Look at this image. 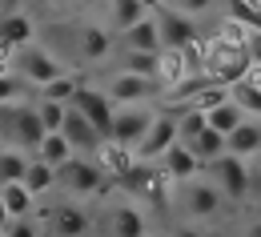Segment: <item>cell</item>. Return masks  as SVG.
I'll return each instance as SVG.
<instances>
[{
	"label": "cell",
	"instance_id": "obj_2",
	"mask_svg": "<svg viewBox=\"0 0 261 237\" xmlns=\"http://www.w3.org/2000/svg\"><path fill=\"white\" fill-rule=\"evenodd\" d=\"M0 137L12 145V149H20V153H33L40 149V141H44V125H40V117H36V104H12V109H0Z\"/></svg>",
	"mask_w": 261,
	"mask_h": 237
},
{
	"label": "cell",
	"instance_id": "obj_20",
	"mask_svg": "<svg viewBox=\"0 0 261 237\" xmlns=\"http://www.w3.org/2000/svg\"><path fill=\"white\" fill-rule=\"evenodd\" d=\"M93 161H97V169L105 173L109 181H121V177H125V173H129L133 165H137V153H133V149H125V145H117V141H109V137H105V141H100V149H97V153H93Z\"/></svg>",
	"mask_w": 261,
	"mask_h": 237
},
{
	"label": "cell",
	"instance_id": "obj_36",
	"mask_svg": "<svg viewBox=\"0 0 261 237\" xmlns=\"http://www.w3.org/2000/svg\"><path fill=\"white\" fill-rule=\"evenodd\" d=\"M169 237H209V233H205L201 225H193V221H185V225H177V229H173Z\"/></svg>",
	"mask_w": 261,
	"mask_h": 237
},
{
	"label": "cell",
	"instance_id": "obj_7",
	"mask_svg": "<svg viewBox=\"0 0 261 237\" xmlns=\"http://www.w3.org/2000/svg\"><path fill=\"white\" fill-rule=\"evenodd\" d=\"M173 145H181V113H177V109H173V113L165 109V113H157V121L149 125L145 141L137 145V161H141V165H157Z\"/></svg>",
	"mask_w": 261,
	"mask_h": 237
},
{
	"label": "cell",
	"instance_id": "obj_4",
	"mask_svg": "<svg viewBox=\"0 0 261 237\" xmlns=\"http://www.w3.org/2000/svg\"><path fill=\"white\" fill-rule=\"evenodd\" d=\"M100 237H149V217L125 193L109 197L100 209Z\"/></svg>",
	"mask_w": 261,
	"mask_h": 237
},
{
	"label": "cell",
	"instance_id": "obj_37",
	"mask_svg": "<svg viewBox=\"0 0 261 237\" xmlns=\"http://www.w3.org/2000/svg\"><path fill=\"white\" fill-rule=\"evenodd\" d=\"M8 225H12V221H8V213H4V205H0V237H8Z\"/></svg>",
	"mask_w": 261,
	"mask_h": 237
},
{
	"label": "cell",
	"instance_id": "obj_12",
	"mask_svg": "<svg viewBox=\"0 0 261 237\" xmlns=\"http://www.w3.org/2000/svg\"><path fill=\"white\" fill-rule=\"evenodd\" d=\"M209 181L221 189L225 201H245V197H249V161L225 153V157H217V161L209 165Z\"/></svg>",
	"mask_w": 261,
	"mask_h": 237
},
{
	"label": "cell",
	"instance_id": "obj_25",
	"mask_svg": "<svg viewBox=\"0 0 261 237\" xmlns=\"http://www.w3.org/2000/svg\"><path fill=\"white\" fill-rule=\"evenodd\" d=\"M24 189H29L36 201H40L44 193H53V189H57V169L33 157V161H29V173H24Z\"/></svg>",
	"mask_w": 261,
	"mask_h": 237
},
{
	"label": "cell",
	"instance_id": "obj_24",
	"mask_svg": "<svg viewBox=\"0 0 261 237\" xmlns=\"http://www.w3.org/2000/svg\"><path fill=\"white\" fill-rule=\"evenodd\" d=\"M29 153H20V149H12V145H0V189L4 185H16V181H24V173H29Z\"/></svg>",
	"mask_w": 261,
	"mask_h": 237
},
{
	"label": "cell",
	"instance_id": "obj_16",
	"mask_svg": "<svg viewBox=\"0 0 261 237\" xmlns=\"http://www.w3.org/2000/svg\"><path fill=\"white\" fill-rule=\"evenodd\" d=\"M149 12H153V4H145V0H113V4H105V29L113 36H125Z\"/></svg>",
	"mask_w": 261,
	"mask_h": 237
},
{
	"label": "cell",
	"instance_id": "obj_11",
	"mask_svg": "<svg viewBox=\"0 0 261 237\" xmlns=\"http://www.w3.org/2000/svg\"><path fill=\"white\" fill-rule=\"evenodd\" d=\"M157 93H161V85H153V81H145V76H133V72H125V68H117V72L105 81V97L117 104V109L149 104Z\"/></svg>",
	"mask_w": 261,
	"mask_h": 237
},
{
	"label": "cell",
	"instance_id": "obj_28",
	"mask_svg": "<svg viewBox=\"0 0 261 237\" xmlns=\"http://www.w3.org/2000/svg\"><path fill=\"white\" fill-rule=\"evenodd\" d=\"M85 89V81H81V72H68V76H61V81H53L48 89H40L36 97L40 101H57V104H72V97Z\"/></svg>",
	"mask_w": 261,
	"mask_h": 237
},
{
	"label": "cell",
	"instance_id": "obj_26",
	"mask_svg": "<svg viewBox=\"0 0 261 237\" xmlns=\"http://www.w3.org/2000/svg\"><path fill=\"white\" fill-rule=\"evenodd\" d=\"M76 153H72V145H68L61 133H48L44 141H40V149H36V161H44V165H53V169H61V165H68Z\"/></svg>",
	"mask_w": 261,
	"mask_h": 237
},
{
	"label": "cell",
	"instance_id": "obj_32",
	"mask_svg": "<svg viewBox=\"0 0 261 237\" xmlns=\"http://www.w3.org/2000/svg\"><path fill=\"white\" fill-rule=\"evenodd\" d=\"M36 117H40V125H44V133H61L65 129V117H68V104H57V101H40L36 97Z\"/></svg>",
	"mask_w": 261,
	"mask_h": 237
},
{
	"label": "cell",
	"instance_id": "obj_29",
	"mask_svg": "<svg viewBox=\"0 0 261 237\" xmlns=\"http://www.w3.org/2000/svg\"><path fill=\"white\" fill-rule=\"evenodd\" d=\"M225 16L233 24H241L245 33H261V4H253V0H233V4H225Z\"/></svg>",
	"mask_w": 261,
	"mask_h": 237
},
{
	"label": "cell",
	"instance_id": "obj_33",
	"mask_svg": "<svg viewBox=\"0 0 261 237\" xmlns=\"http://www.w3.org/2000/svg\"><path fill=\"white\" fill-rule=\"evenodd\" d=\"M40 229H44V225L36 221V213H33V217H24V221H12V225H8V237H44Z\"/></svg>",
	"mask_w": 261,
	"mask_h": 237
},
{
	"label": "cell",
	"instance_id": "obj_23",
	"mask_svg": "<svg viewBox=\"0 0 261 237\" xmlns=\"http://www.w3.org/2000/svg\"><path fill=\"white\" fill-rule=\"evenodd\" d=\"M185 149H189L197 161H201V165L209 169V165H213L217 157H225V137H221V133H213V129H205V133H197L193 141H185Z\"/></svg>",
	"mask_w": 261,
	"mask_h": 237
},
{
	"label": "cell",
	"instance_id": "obj_9",
	"mask_svg": "<svg viewBox=\"0 0 261 237\" xmlns=\"http://www.w3.org/2000/svg\"><path fill=\"white\" fill-rule=\"evenodd\" d=\"M177 197H181V213L193 221V225H201V221H209V217H217L221 213V205H225V197H221V189L205 177H197V181H189V185H181L177 189Z\"/></svg>",
	"mask_w": 261,
	"mask_h": 237
},
{
	"label": "cell",
	"instance_id": "obj_17",
	"mask_svg": "<svg viewBox=\"0 0 261 237\" xmlns=\"http://www.w3.org/2000/svg\"><path fill=\"white\" fill-rule=\"evenodd\" d=\"M29 8V4H24ZM12 12V16H4V24H0V57H12V52H20V48H29L36 36V24L29 12Z\"/></svg>",
	"mask_w": 261,
	"mask_h": 237
},
{
	"label": "cell",
	"instance_id": "obj_10",
	"mask_svg": "<svg viewBox=\"0 0 261 237\" xmlns=\"http://www.w3.org/2000/svg\"><path fill=\"white\" fill-rule=\"evenodd\" d=\"M157 113H161V109H153V104H129V109H117L113 129H109V141H117V145H125V149L137 153V145L145 141L149 125L157 121Z\"/></svg>",
	"mask_w": 261,
	"mask_h": 237
},
{
	"label": "cell",
	"instance_id": "obj_39",
	"mask_svg": "<svg viewBox=\"0 0 261 237\" xmlns=\"http://www.w3.org/2000/svg\"><path fill=\"white\" fill-rule=\"evenodd\" d=\"M149 237H161V233H149Z\"/></svg>",
	"mask_w": 261,
	"mask_h": 237
},
{
	"label": "cell",
	"instance_id": "obj_31",
	"mask_svg": "<svg viewBox=\"0 0 261 237\" xmlns=\"http://www.w3.org/2000/svg\"><path fill=\"white\" fill-rule=\"evenodd\" d=\"M33 101V89L16 76V72H4L0 76V109H12V104H29Z\"/></svg>",
	"mask_w": 261,
	"mask_h": 237
},
{
	"label": "cell",
	"instance_id": "obj_15",
	"mask_svg": "<svg viewBox=\"0 0 261 237\" xmlns=\"http://www.w3.org/2000/svg\"><path fill=\"white\" fill-rule=\"evenodd\" d=\"M157 169H161L165 177H169V185H173V189H181V185H189V181H197L205 165L197 161V157L189 153V149H185V145H173V149L165 153L161 161H157Z\"/></svg>",
	"mask_w": 261,
	"mask_h": 237
},
{
	"label": "cell",
	"instance_id": "obj_5",
	"mask_svg": "<svg viewBox=\"0 0 261 237\" xmlns=\"http://www.w3.org/2000/svg\"><path fill=\"white\" fill-rule=\"evenodd\" d=\"M36 221L44 225V233H53V237H89L93 233V213L81 201H57V205H48L44 213L36 209Z\"/></svg>",
	"mask_w": 261,
	"mask_h": 237
},
{
	"label": "cell",
	"instance_id": "obj_13",
	"mask_svg": "<svg viewBox=\"0 0 261 237\" xmlns=\"http://www.w3.org/2000/svg\"><path fill=\"white\" fill-rule=\"evenodd\" d=\"M113 33L105 29V20H81L76 29H72V48H76V57L81 61H89V65H97V61H105L109 52H113Z\"/></svg>",
	"mask_w": 261,
	"mask_h": 237
},
{
	"label": "cell",
	"instance_id": "obj_22",
	"mask_svg": "<svg viewBox=\"0 0 261 237\" xmlns=\"http://www.w3.org/2000/svg\"><path fill=\"white\" fill-rule=\"evenodd\" d=\"M0 205H4L8 221H24V217H33V213H36V197L24 189V181L4 185V189H0Z\"/></svg>",
	"mask_w": 261,
	"mask_h": 237
},
{
	"label": "cell",
	"instance_id": "obj_18",
	"mask_svg": "<svg viewBox=\"0 0 261 237\" xmlns=\"http://www.w3.org/2000/svg\"><path fill=\"white\" fill-rule=\"evenodd\" d=\"M121 44H125V52H137V57H161L165 40H161V29H157V16L149 12L137 29H129L121 36Z\"/></svg>",
	"mask_w": 261,
	"mask_h": 237
},
{
	"label": "cell",
	"instance_id": "obj_1",
	"mask_svg": "<svg viewBox=\"0 0 261 237\" xmlns=\"http://www.w3.org/2000/svg\"><path fill=\"white\" fill-rule=\"evenodd\" d=\"M8 68L33 89V93H40V89H48L53 81H61V76H68L72 68L53 52V48H44V44H29V48H20V52H12L8 57Z\"/></svg>",
	"mask_w": 261,
	"mask_h": 237
},
{
	"label": "cell",
	"instance_id": "obj_19",
	"mask_svg": "<svg viewBox=\"0 0 261 237\" xmlns=\"http://www.w3.org/2000/svg\"><path fill=\"white\" fill-rule=\"evenodd\" d=\"M61 137H65L68 145H72V153H76V157H93V153L100 149V141H105V137H100L97 129H93V125H89V121L76 113V109H68Z\"/></svg>",
	"mask_w": 261,
	"mask_h": 237
},
{
	"label": "cell",
	"instance_id": "obj_8",
	"mask_svg": "<svg viewBox=\"0 0 261 237\" xmlns=\"http://www.w3.org/2000/svg\"><path fill=\"white\" fill-rule=\"evenodd\" d=\"M105 181H109V177L97 169L93 157H72L68 165L57 169V185L68 193V201H76V197H100Z\"/></svg>",
	"mask_w": 261,
	"mask_h": 237
},
{
	"label": "cell",
	"instance_id": "obj_6",
	"mask_svg": "<svg viewBox=\"0 0 261 237\" xmlns=\"http://www.w3.org/2000/svg\"><path fill=\"white\" fill-rule=\"evenodd\" d=\"M153 16H157V29H161L165 48L185 52V48H193L197 40H201V29H197V20L185 12V8H177V4H153Z\"/></svg>",
	"mask_w": 261,
	"mask_h": 237
},
{
	"label": "cell",
	"instance_id": "obj_3",
	"mask_svg": "<svg viewBox=\"0 0 261 237\" xmlns=\"http://www.w3.org/2000/svg\"><path fill=\"white\" fill-rule=\"evenodd\" d=\"M117 189L129 197V201H137L141 209L145 205H165L169 197H173V185H169V177H165L157 165H133L121 181H117Z\"/></svg>",
	"mask_w": 261,
	"mask_h": 237
},
{
	"label": "cell",
	"instance_id": "obj_38",
	"mask_svg": "<svg viewBox=\"0 0 261 237\" xmlns=\"http://www.w3.org/2000/svg\"><path fill=\"white\" fill-rule=\"evenodd\" d=\"M241 237H261V221H253V225H245V233Z\"/></svg>",
	"mask_w": 261,
	"mask_h": 237
},
{
	"label": "cell",
	"instance_id": "obj_35",
	"mask_svg": "<svg viewBox=\"0 0 261 237\" xmlns=\"http://www.w3.org/2000/svg\"><path fill=\"white\" fill-rule=\"evenodd\" d=\"M249 197H261V157L249 165Z\"/></svg>",
	"mask_w": 261,
	"mask_h": 237
},
{
	"label": "cell",
	"instance_id": "obj_30",
	"mask_svg": "<svg viewBox=\"0 0 261 237\" xmlns=\"http://www.w3.org/2000/svg\"><path fill=\"white\" fill-rule=\"evenodd\" d=\"M205 121H209V129H213V133L229 137V133H233V129H241V125H245L249 117H245V113H241L237 104L229 101V104H221V109H213V113H209Z\"/></svg>",
	"mask_w": 261,
	"mask_h": 237
},
{
	"label": "cell",
	"instance_id": "obj_21",
	"mask_svg": "<svg viewBox=\"0 0 261 237\" xmlns=\"http://www.w3.org/2000/svg\"><path fill=\"white\" fill-rule=\"evenodd\" d=\"M225 153L229 157H241V161L257 157L261 153V121H245L241 129H233L225 137Z\"/></svg>",
	"mask_w": 261,
	"mask_h": 237
},
{
	"label": "cell",
	"instance_id": "obj_14",
	"mask_svg": "<svg viewBox=\"0 0 261 237\" xmlns=\"http://www.w3.org/2000/svg\"><path fill=\"white\" fill-rule=\"evenodd\" d=\"M68 109H76V113H81V117H85V121H89V125H93L100 137H109V129H113V117H117V104L105 97V89H89V85H85V89L72 97V104H68Z\"/></svg>",
	"mask_w": 261,
	"mask_h": 237
},
{
	"label": "cell",
	"instance_id": "obj_34",
	"mask_svg": "<svg viewBox=\"0 0 261 237\" xmlns=\"http://www.w3.org/2000/svg\"><path fill=\"white\" fill-rule=\"evenodd\" d=\"M245 57H249V65L261 68V33H249V40H245Z\"/></svg>",
	"mask_w": 261,
	"mask_h": 237
},
{
	"label": "cell",
	"instance_id": "obj_27",
	"mask_svg": "<svg viewBox=\"0 0 261 237\" xmlns=\"http://www.w3.org/2000/svg\"><path fill=\"white\" fill-rule=\"evenodd\" d=\"M229 101L237 104L249 121H261V89L253 85V81H241V85H233L229 89Z\"/></svg>",
	"mask_w": 261,
	"mask_h": 237
}]
</instances>
